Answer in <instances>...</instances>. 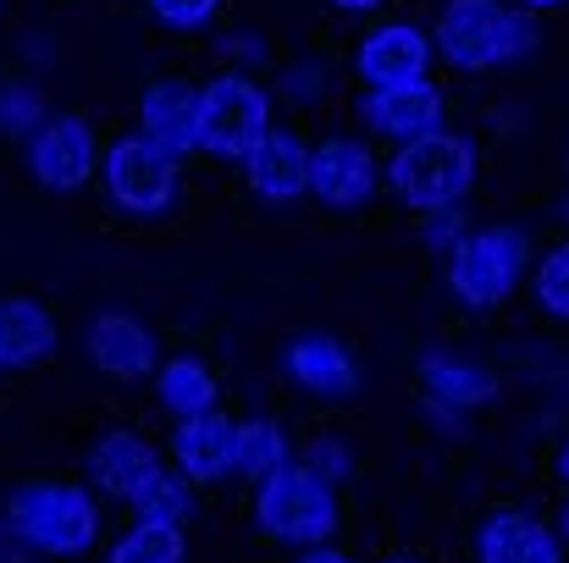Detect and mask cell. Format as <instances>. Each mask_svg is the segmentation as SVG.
<instances>
[{
    "instance_id": "12",
    "label": "cell",
    "mask_w": 569,
    "mask_h": 563,
    "mask_svg": "<svg viewBox=\"0 0 569 563\" xmlns=\"http://www.w3.org/2000/svg\"><path fill=\"white\" fill-rule=\"evenodd\" d=\"M172 464L189 475L193 486H216L227 470H238V425L216 409L178 420L172 431Z\"/></svg>"
},
{
    "instance_id": "36",
    "label": "cell",
    "mask_w": 569,
    "mask_h": 563,
    "mask_svg": "<svg viewBox=\"0 0 569 563\" xmlns=\"http://www.w3.org/2000/svg\"><path fill=\"white\" fill-rule=\"evenodd\" d=\"M559 475L569 481V436H565V448H559Z\"/></svg>"
},
{
    "instance_id": "39",
    "label": "cell",
    "mask_w": 569,
    "mask_h": 563,
    "mask_svg": "<svg viewBox=\"0 0 569 563\" xmlns=\"http://www.w3.org/2000/svg\"><path fill=\"white\" fill-rule=\"evenodd\" d=\"M387 563H415V559H387Z\"/></svg>"
},
{
    "instance_id": "37",
    "label": "cell",
    "mask_w": 569,
    "mask_h": 563,
    "mask_svg": "<svg viewBox=\"0 0 569 563\" xmlns=\"http://www.w3.org/2000/svg\"><path fill=\"white\" fill-rule=\"evenodd\" d=\"M559 536H565V547H569V509L559 514Z\"/></svg>"
},
{
    "instance_id": "23",
    "label": "cell",
    "mask_w": 569,
    "mask_h": 563,
    "mask_svg": "<svg viewBox=\"0 0 569 563\" xmlns=\"http://www.w3.org/2000/svg\"><path fill=\"white\" fill-rule=\"evenodd\" d=\"M133 514L139 520H150V525H189L193 514V481L183 470H156V481L133 497Z\"/></svg>"
},
{
    "instance_id": "20",
    "label": "cell",
    "mask_w": 569,
    "mask_h": 563,
    "mask_svg": "<svg viewBox=\"0 0 569 563\" xmlns=\"http://www.w3.org/2000/svg\"><path fill=\"white\" fill-rule=\"evenodd\" d=\"M420 386H426V398H437L448 409H476L498 392V375L487 365H470V360H453V354L431 349V354H420Z\"/></svg>"
},
{
    "instance_id": "2",
    "label": "cell",
    "mask_w": 569,
    "mask_h": 563,
    "mask_svg": "<svg viewBox=\"0 0 569 563\" xmlns=\"http://www.w3.org/2000/svg\"><path fill=\"white\" fill-rule=\"evenodd\" d=\"M6 520L22 536V547L50 553V559H78L100 536V503L83 486H72V481H28V486H17L11 503H6Z\"/></svg>"
},
{
    "instance_id": "16",
    "label": "cell",
    "mask_w": 569,
    "mask_h": 563,
    "mask_svg": "<svg viewBox=\"0 0 569 563\" xmlns=\"http://www.w3.org/2000/svg\"><path fill=\"white\" fill-rule=\"evenodd\" d=\"M156 470H161V459H156V448H150L139 431H111V436H100V442L89 448V481H94L106 497L133 503V497L156 481Z\"/></svg>"
},
{
    "instance_id": "11",
    "label": "cell",
    "mask_w": 569,
    "mask_h": 563,
    "mask_svg": "<svg viewBox=\"0 0 569 563\" xmlns=\"http://www.w3.org/2000/svg\"><path fill=\"white\" fill-rule=\"evenodd\" d=\"M310 193L332 210H355L377 193V155L360 139H321L310 150Z\"/></svg>"
},
{
    "instance_id": "30",
    "label": "cell",
    "mask_w": 569,
    "mask_h": 563,
    "mask_svg": "<svg viewBox=\"0 0 569 563\" xmlns=\"http://www.w3.org/2000/svg\"><path fill=\"white\" fill-rule=\"evenodd\" d=\"M465 232H470L465 199H459V204H437V210H431V221H426V243H431V249H453Z\"/></svg>"
},
{
    "instance_id": "28",
    "label": "cell",
    "mask_w": 569,
    "mask_h": 563,
    "mask_svg": "<svg viewBox=\"0 0 569 563\" xmlns=\"http://www.w3.org/2000/svg\"><path fill=\"white\" fill-rule=\"evenodd\" d=\"M327 89H332V72H327L321 61H293V67H282V94H288V100L316 105V100H327Z\"/></svg>"
},
{
    "instance_id": "33",
    "label": "cell",
    "mask_w": 569,
    "mask_h": 563,
    "mask_svg": "<svg viewBox=\"0 0 569 563\" xmlns=\"http://www.w3.org/2000/svg\"><path fill=\"white\" fill-rule=\"evenodd\" d=\"M299 563H355V559H349V553H338V547H310Z\"/></svg>"
},
{
    "instance_id": "35",
    "label": "cell",
    "mask_w": 569,
    "mask_h": 563,
    "mask_svg": "<svg viewBox=\"0 0 569 563\" xmlns=\"http://www.w3.org/2000/svg\"><path fill=\"white\" fill-rule=\"evenodd\" d=\"M526 11H553V6H565V0H520Z\"/></svg>"
},
{
    "instance_id": "3",
    "label": "cell",
    "mask_w": 569,
    "mask_h": 563,
    "mask_svg": "<svg viewBox=\"0 0 569 563\" xmlns=\"http://www.w3.org/2000/svg\"><path fill=\"white\" fill-rule=\"evenodd\" d=\"M470 183H476V144L453 128H437V133L398 144V155L387 167V188L415 210L459 204L470 193Z\"/></svg>"
},
{
    "instance_id": "38",
    "label": "cell",
    "mask_w": 569,
    "mask_h": 563,
    "mask_svg": "<svg viewBox=\"0 0 569 563\" xmlns=\"http://www.w3.org/2000/svg\"><path fill=\"white\" fill-rule=\"evenodd\" d=\"M0 371H6V343H0Z\"/></svg>"
},
{
    "instance_id": "10",
    "label": "cell",
    "mask_w": 569,
    "mask_h": 563,
    "mask_svg": "<svg viewBox=\"0 0 569 563\" xmlns=\"http://www.w3.org/2000/svg\"><path fill=\"white\" fill-rule=\"evenodd\" d=\"M431 56H437V39H431L426 28H415V22H381V28H371V33L360 39L355 67H360V78H366L371 89H387V83H415V78H426V72H431Z\"/></svg>"
},
{
    "instance_id": "34",
    "label": "cell",
    "mask_w": 569,
    "mask_h": 563,
    "mask_svg": "<svg viewBox=\"0 0 569 563\" xmlns=\"http://www.w3.org/2000/svg\"><path fill=\"white\" fill-rule=\"evenodd\" d=\"M332 6H338V11H377L381 0H332Z\"/></svg>"
},
{
    "instance_id": "21",
    "label": "cell",
    "mask_w": 569,
    "mask_h": 563,
    "mask_svg": "<svg viewBox=\"0 0 569 563\" xmlns=\"http://www.w3.org/2000/svg\"><path fill=\"white\" fill-rule=\"evenodd\" d=\"M156 398H161V409L167 414H178V420H189V414H204V409H216V375L204 360H167L161 371H156Z\"/></svg>"
},
{
    "instance_id": "25",
    "label": "cell",
    "mask_w": 569,
    "mask_h": 563,
    "mask_svg": "<svg viewBox=\"0 0 569 563\" xmlns=\"http://www.w3.org/2000/svg\"><path fill=\"white\" fill-rule=\"evenodd\" d=\"M39 128H44V94L33 83H0V133L33 139Z\"/></svg>"
},
{
    "instance_id": "8",
    "label": "cell",
    "mask_w": 569,
    "mask_h": 563,
    "mask_svg": "<svg viewBox=\"0 0 569 563\" xmlns=\"http://www.w3.org/2000/svg\"><path fill=\"white\" fill-rule=\"evenodd\" d=\"M100 167H106V161H100V139H94V128H89L78 111L44 117V128L28 139V172L44 188H56V193L83 188Z\"/></svg>"
},
{
    "instance_id": "27",
    "label": "cell",
    "mask_w": 569,
    "mask_h": 563,
    "mask_svg": "<svg viewBox=\"0 0 569 563\" xmlns=\"http://www.w3.org/2000/svg\"><path fill=\"white\" fill-rule=\"evenodd\" d=\"M310 475H321L327 486H338V481H349V470H355V453L338 442V436H316L310 448H305V459H299Z\"/></svg>"
},
{
    "instance_id": "6",
    "label": "cell",
    "mask_w": 569,
    "mask_h": 563,
    "mask_svg": "<svg viewBox=\"0 0 569 563\" xmlns=\"http://www.w3.org/2000/svg\"><path fill=\"white\" fill-rule=\"evenodd\" d=\"M254 525L277 542L299 547H327L338 536V486L310 475L305 464H282L271 481H260L254 497Z\"/></svg>"
},
{
    "instance_id": "4",
    "label": "cell",
    "mask_w": 569,
    "mask_h": 563,
    "mask_svg": "<svg viewBox=\"0 0 569 563\" xmlns=\"http://www.w3.org/2000/svg\"><path fill=\"white\" fill-rule=\"evenodd\" d=\"M526 260H531V243L520 227H509V221L476 227L448 249V288L465 310H492L515 293Z\"/></svg>"
},
{
    "instance_id": "29",
    "label": "cell",
    "mask_w": 569,
    "mask_h": 563,
    "mask_svg": "<svg viewBox=\"0 0 569 563\" xmlns=\"http://www.w3.org/2000/svg\"><path fill=\"white\" fill-rule=\"evenodd\" d=\"M150 11L167 22V28H204L216 11H221V0H150Z\"/></svg>"
},
{
    "instance_id": "24",
    "label": "cell",
    "mask_w": 569,
    "mask_h": 563,
    "mask_svg": "<svg viewBox=\"0 0 569 563\" xmlns=\"http://www.w3.org/2000/svg\"><path fill=\"white\" fill-rule=\"evenodd\" d=\"M189 559V542H183V525H150L139 520L106 563H183Z\"/></svg>"
},
{
    "instance_id": "22",
    "label": "cell",
    "mask_w": 569,
    "mask_h": 563,
    "mask_svg": "<svg viewBox=\"0 0 569 563\" xmlns=\"http://www.w3.org/2000/svg\"><path fill=\"white\" fill-rule=\"evenodd\" d=\"M282 464H293V459H288V431H282L277 420H266V414L238 420V475L260 486V481H271Z\"/></svg>"
},
{
    "instance_id": "7",
    "label": "cell",
    "mask_w": 569,
    "mask_h": 563,
    "mask_svg": "<svg viewBox=\"0 0 569 563\" xmlns=\"http://www.w3.org/2000/svg\"><path fill=\"white\" fill-rule=\"evenodd\" d=\"M106 193L117 210L128 215H167L172 199H178V155H167L156 139L133 133V139H117L106 150Z\"/></svg>"
},
{
    "instance_id": "18",
    "label": "cell",
    "mask_w": 569,
    "mask_h": 563,
    "mask_svg": "<svg viewBox=\"0 0 569 563\" xmlns=\"http://www.w3.org/2000/svg\"><path fill=\"white\" fill-rule=\"evenodd\" d=\"M139 128L167 155H178V161L193 155L199 150V89H189V83H150L144 105H139Z\"/></svg>"
},
{
    "instance_id": "32",
    "label": "cell",
    "mask_w": 569,
    "mask_h": 563,
    "mask_svg": "<svg viewBox=\"0 0 569 563\" xmlns=\"http://www.w3.org/2000/svg\"><path fill=\"white\" fill-rule=\"evenodd\" d=\"M17 542H22V536L11 531V520H0V563H28L22 553H17Z\"/></svg>"
},
{
    "instance_id": "19",
    "label": "cell",
    "mask_w": 569,
    "mask_h": 563,
    "mask_svg": "<svg viewBox=\"0 0 569 563\" xmlns=\"http://www.w3.org/2000/svg\"><path fill=\"white\" fill-rule=\"evenodd\" d=\"M0 343H6V365L11 371L44 365L56 354V321L33 299H0Z\"/></svg>"
},
{
    "instance_id": "5",
    "label": "cell",
    "mask_w": 569,
    "mask_h": 563,
    "mask_svg": "<svg viewBox=\"0 0 569 563\" xmlns=\"http://www.w3.org/2000/svg\"><path fill=\"white\" fill-rule=\"evenodd\" d=\"M271 133V94L249 72H216L199 89V150L216 161H249Z\"/></svg>"
},
{
    "instance_id": "14",
    "label": "cell",
    "mask_w": 569,
    "mask_h": 563,
    "mask_svg": "<svg viewBox=\"0 0 569 563\" xmlns=\"http://www.w3.org/2000/svg\"><path fill=\"white\" fill-rule=\"evenodd\" d=\"M243 178L266 204H293V199L310 193V144L299 133H277L271 128L254 144V155L243 161Z\"/></svg>"
},
{
    "instance_id": "9",
    "label": "cell",
    "mask_w": 569,
    "mask_h": 563,
    "mask_svg": "<svg viewBox=\"0 0 569 563\" xmlns=\"http://www.w3.org/2000/svg\"><path fill=\"white\" fill-rule=\"evenodd\" d=\"M442 111H448V100H442V89L426 83V78H415V83H387V89H371V94L360 100L366 128L381 133V139H392V144H409V139H420V133H437V128H442Z\"/></svg>"
},
{
    "instance_id": "31",
    "label": "cell",
    "mask_w": 569,
    "mask_h": 563,
    "mask_svg": "<svg viewBox=\"0 0 569 563\" xmlns=\"http://www.w3.org/2000/svg\"><path fill=\"white\" fill-rule=\"evenodd\" d=\"M221 56L238 61V72H243V67L266 61V44H260V33H227V39H221Z\"/></svg>"
},
{
    "instance_id": "17",
    "label": "cell",
    "mask_w": 569,
    "mask_h": 563,
    "mask_svg": "<svg viewBox=\"0 0 569 563\" xmlns=\"http://www.w3.org/2000/svg\"><path fill=\"white\" fill-rule=\"evenodd\" d=\"M476 559L481 563H565V536L548 531L542 520L531 514H492L476 536Z\"/></svg>"
},
{
    "instance_id": "26",
    "label": "cell",
    "mask_w": 569,
    "mask_h": 563,
    "mask_svg": "<svg viewBox=\"0 0 569 563\" xmlns=\"http://www.w3.org/2000/svg\"><path fill=\"white\" fill-rule=\"evenodd\" d=\"M537 304H542L553 321H569V243H559V249L537 265Z\"/></svg>"
},
{
    "instance_id": "1",
    "label": "cell",
    "mask_w": 569,
    "mask_h": 563,
    "mask_svg": "<svg viewBox=\"0 0 569 563\" xmlns=\"http://www.w3.org/2000/svg\"><path fill=\"white\" fill-rule=\"evenodd\" d=\"M437 56L459 72H492V67H509L520 56L537 50V22L531 11H509L503 0H448L437 28Z\"/></svg>"
},
{
    "instance_id": "13",
    "label": "cell",
    "mask_w": 569,
    "mask_h": 563,
    "mask_svg": "<svg viewBox=\"0 0 569 563\" xmlns=\"http://www.w3.org/2000/svg\"><path fill=\"white\" fill-rule=\"evenodd\" d=\"M83 349H89V360L100 371L117 375V381H139V375L156 371V332L144 321L122 315V310L94 315L89 332H83Z\"/></svg>"
},
{
    "instance_id": "15",
    "label": "cell",
    "mask_w": 569,
    "mask_h": 563,
    "mask_svg": "<svg viewBox=\"0 0 569 563\" xmlns=\"http://www.w3.org/2000/svg\"><path fill=\"white\" fill-rule=\"evenodd\" d=\"M282 365H288V375H293L305 392H316V398H355V392H360V365H355V354H349L332 332H299V338L288 343Z\"/></svg>"
}]
</instances>
